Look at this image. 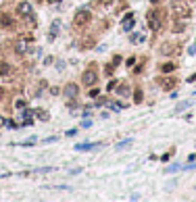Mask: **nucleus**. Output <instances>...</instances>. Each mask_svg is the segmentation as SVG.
I'll use <instances>...</instances> for the list:
<instances>
[{
    "instance_id": "nucleus-26",
    "label": "nucleus",
    "mask_w": 196,
    "mask_h": 202,
    "mask_svg": "<svg viewBox=\"0 0 196 202\" xmlns=\"http://www.w3.org/2000/svg\"><path fill=\"white\" fill-rule=\"evenodd\" d=\"M111 2H113V0H100V4H102V6H108Z\"/></svg>"
},
{
    "instance_id": "nucleus-24",
    "label": "nucleus",
    "mask_w": 196,
    "mask_h": 202,
    "mask_svg": "<svg viewBox=\"0 0 196 202\" xmlns=\"http://www.w3.org/2000/svg\"><path fill=\"white\" fill-rule=\"evenodd\" d=\"M98 92H100V90H90V96H92V98H98Z\"/></svg>"
},
{
    "instance_id": "nucleus-9",
    "label": "nucleus",
    "mask_w": 196,
    "mask_h": 202,
    "mask_svg": "<svg viewBox=\"0 0 196 202\" xmlns=\"http://www.w3.org/2000/svg\"><path fill=\"white\" fill-rule=\"evenodd\" d=\"M13 73H15L13 65H8V63H0V77H10Z\"/></svg>"
},
{
    "instance_id": "nucleus-19",
    "label": "nucleus",
    "mask_w": 196,
    "mask_h": 202,
    "mask_svg": "<svg viewBox=\"0 0 196 202\" xmlns=\"http://www.w3.org/2000/svg\"><path fill=\"white\" fill-rule=\"evenodd\" d=\"M113 69H115V65L111 63V65H106V67H104V73H106V75H113Z\"/></svg>"
},
{
    "instance_id": "nucleus-5",
    "label": "nucleus",
    "mask_w": 196,
    "mask_h": 202,
    "mask_svg": "<svg viewBox=\"0 0 196 202\" xmlns=\"http://www.w3.org/2000/svg\"><path fill=\"white\" fill-rule=\"evenodd\" d=\"M171 8H173L175 17H180V19H188V17L192 15L190 6H188L186 2H180V0H177V2H173V6H171Z\"/></svg>"
},
{
    "instance_id": "nucleus-27",
    "label": "nucleus",
    "mask_w": 196,
    "mask_h": 202,
    "mask_svg": "<svg viewBox=\"0 0 196 202\" xmlns=\"http://www.w3.org/2000/svg\"><path fill=\"white\" fill-rule=\"evenodd\" d=\"M188 81H196V73H194V75H190V77H188Z\"/></svg>"
},
{
    "instance_id": "nucleus-12",
    "label": "nucleus",
    "mask_w": 196,
    "mask_h": 202,
    "mask_svg": "<svg viewBox=\"0 0 196 202\" xmlns=\"http://www.w3.org/2000/svg\"><path fill=\"white\" fill-rule=\"evenodd\" d=\"M142 100H144V92H142L140 88H136V90H134V102H136V104H140Z\"/></svg>"
},
{
    "instance_id": "nucleus-6",
    "label": "nucleus",
    "mask_w": 196,
    "mask_h": 202,
    "mask_svg": "<svg viewBox=\"0 0 196 202\" xmlns=\"http://www.w3.org/2000/svg\"><path fill=\"white\" fill-rule=\"evenodd\" d=\"M161 83V88L165 90V92H171V90H175V85H177V79L175 77H171V75H167V77H163V79L159 81Z\"/></svg>"
},
{
    "instance_id": "nucleus-1",
    "label": "nucleus",
    "mask_w": 196,
    "mask_h": 202,
    "mask_svg": "<svg viewBox=\"0 0 196 202\" xmlns=\"http://www.w3.org/2000/svg\"><path fill=\"white\" fill-rule=\"evenodd\" d=\"M165 19H167V13L163 8H150L146 13V25L150 31H159L163 25H165Z\"/></svg>"
},
{
    "instance_id": "nucleus-3",
    "label": "nucleus",
    "mask_w": 196,
    "mask_h": 202,
    "mask_svg": "<svg viewBox=\"0 0 196 202\" xmlns=\"http://www.w3.org/2000/svg\"><path fill=\"white\" fill-rule=\"evenodd\" d=\"M34 42L31 36H21V38H17L15 44H13V48H15V52L17 54H25L27 50H29V44Z\"/></svg>"
},
{
    "instance_id": "nucleus-14",
    "label": "nucleus",
    "mask_w": 196,
    "mask_h": 202,
    "mask_svg": "<svg viewBox=\"0 0 196 202\" xmlns=\"http://www.w3.org/2000/svg\"><path fill=\"white\" fill-rule=\"evenodd\" d=\"M25 125H34V117H31L29 113L23 115V125H21V127H25Z\"/></svg>"
},
{
    "instance_id": "nucleus-29",
    "label": "nucleus",
    "mask_w": 196,
    "mask_h": 202,
    "mask_svg": "<svg viewBox=\"0 0 196 202\" xmlns=\"http://www.w3.org/2000/svg\"><path fill=\"white\" fill-rule=\"evenodd\" d=\"M2 96H4V90H2V88H0V98H2Z\"/></svg>"
},
{
    "instance_id": "nucleus-8",
    "label": "nucleus",
    "mask_w": 196,
    "mask_h": 202,
    "mask_svg": "<svg viewBox=\"0 0 196 202\" xmlns=\"http://www.w3.org/2000/svg\"><path fill=\"white\" fill-rule=\"evenodd\" d=\"M63 92H65L67 98H77V94H79V85H77V83H67Z\"/></svg>"
},
{
    "instance_id": "nucleus-11",
    "label": "nucleus",
    "mask_w": 196,
    "mask_h": 202,
    "mask_svg": "<svg viewBox=\"0 0 196 202\" xmlns=\"http://www.w3.org/2000/svg\"><path fill=\"white\" fill-rule=\"evenodd\" d=\"M121 25H123V29H125V31H129V29H132V27L136 25V19H134V15H125V17H123V23H121Z\"/></svg>"
},
{
    "instance_id": "nucleus-10",
    "label": "nucleus",
    "mask_w": 196,
    "mask_h": 202,
    "mask_svg": "<svg viewBox=\"0 0 196 202\" xmlns=\"http://www.w3.org/2000/svg\"><path fill=\"white\" fill-rule=\"evenodd\" d=\"M10 25H13V17H10L8 13H2V15H0V27H2V29H8Z\"/></svg>"
},
{
    "instance_id": "nucleus-17",
    "label": "nucleus",
    "mask_w": 196,
    "mask_h": 202,
    "mask_svg": "<svg viewBox=\"0 0 196 202\" xmlns=\"http://www.w3.org/2000/svg\"><path fill=\"white\" fill-rule=\"evenodd\" d=\"M58 25H61L58 21H54V23H52V31H50V40H52V38H54V36L58 34Z\"/></svg>"
},
{
    "instance_id": "nucleus-23",
    "label": "nucleus",
    "mask_w": 196,
    "mask_h": 202,
    "mask_svg": "<svg viewBox=\"0 0 196 202\" xmlns=\"http://www.w3.org/2000/svg\"><path fill=\"white\" fill-rule=\"evenodd\" d=\"M15 106H17V108H23V106H25V102H23V100H17V102H15Z\"/></svg>"
},
{
    "instance_id": "nucleus-20",
    "label": "nucleus",
    "mask_w": 196,
    "mask_h": 202,
    "mask_svg": "<svg viewBox=\"0 0 196 202\" xmlns=\"http://www.w3.org/2000/svg\"><path fill=\"white\" fill-rule=\"evenodd\" d=\"M38 117H40L42 121H48V113H46V111H38Z\"/></svg>"
},
{
    "instance_id": "nucleus-28",
    "label": "nucleus",
    "mask_w": 196,
    "mask_h": 202,
    "mask_svg": "<svg viewBox=\"0 0 196 202\" xmlns=\"http://www.w3.org/2000/svg\"><path fill=\"white\" fill-rule=\"evenodd\" d=\"M150 2H152V4H159V2H161V0H150Z\"/></svg>"
},
{
    "instance_id": "nucleus-18",
    "label": "nucleus",
    "mask_w": 196,
    "mask_h": 202,
    "mask_svg": "<svg viewBox=\"0 0 196 202\" xmlns=\"http://www.w3.org/2000/svg\"><path fill=\"white\" fill-rule=\"evenodd\" d=\"M92 148H96V146H94V144H84V146L77 144V146H75V150H92Z\"/></svg>"
},
{
    "instance_id": "nucleus-16",
    "label": "nucleus",
    "mask_w": 196,
    "mask_h": 202,
    "mask_svg": "<svg viewBox=\"0 0 196 202\" xmlns=\"http://www.w3.org/2000/svg\"><path fill=\"white\" fill-rule=\"evenodd\" d=\"M184 29H186V25H184V23H180V21L173 25V34H180V31H184Z\"/></svg>"
},
{
    "instance_id": "nucleus-13",
    "label": "nucleus",
    "mask_w": 196,
    "mask_h": 202,
    "mask_svg": "<svg viewBox=\"0 0 196 202\" xmlns=\"http://www.w3.org/2000/svg\"><path fill=\"white\" fill-rule=\"evenodd\" d=\"M161 71H163V73H171V71H175V63H165V65L161 67Z\"/></svg>"
},
{
    "instance_id": "nucleus-2",
    "label": "nucleus",
    "mask_w": 196,
    "mask_h": 202,
    "mask_svg": "<svg viewBox=\"0 0 196 202\" xmlns=\"http://www.w3.org/2000/svg\"><path fill=\"white\" fill-rule=\"evenodd\" d=\"M90 19H92L90 10H88V8H79V10L75 13V17H73V25H75V27H86V25L90 23Z\"/></svg>"
},
{
    "instance_id": "nucleus-22",
    "label": "nucleus",
    "mask_w": 196,
    "mask_h": 202,
    "mask_svg": "<svg viewBox=\"0 0 196 202\" xmlns=\"http://www.w3.org/2000/svg\"><path fill=\"white\" fill-rule=\"evenodd\" d=\"M136 65V56H132V58H127V67H134Z\"/></svg>"
},
{
    "instance_id": "nucleus-21",
    "label": "nucleus",
    "mask_w": 196,
    "mask_h": 202,
    "mask_svg": "<svg viewBox=\"0 0 196 202\" xmlns=\"http://www.w3.org/2000/svg\"><path fill=\"white\" fill-rule=\"evenodd\" d=\"M119 63H121V56H119V54H115V56H113V65H115V67H117V65H119Z\"/></svg>"
},
{
    "instance_id": "nucleus-15",
    "label": "nucleus",
    "mask_w": 196,
    "mask_h": 202,
    "mask_svg": "<svg viewBox=\"0 0 196 202\" xmlns=\"http://www.w3.org/2000/svg\"><path fill=\"white\" fill-rule=\"evenodd\" d=\"M127 94H129V85H127V83H121V85H119V96H127Z\"/></svg>"
},
{
    "instance_id": "nucleus-7",
    "label": "nucleus",
    "mask_w": 196,
    "mask_h": 202,
    "mask_svg": "<svg viewBox=\"0 0 196 202\" xmlns=\"http://www.w3.org/2000/svg\"><path fill=\"white\" fill-rule=\"evenodd\" d=\"M17 13H19V17H31V2H27V0L19 2Z\"/></svg>"
},
{
    "instance_id": "nucleus-25",
    "label": "nucleus",
    "mask_w": 196,
    "mask_h": 202,
    "mask_svg": "<svg viewBox=\"0 0 196 202\" xmlns=\"http://www.w3.org/2000/svg\"><path fill=\"white\" fill-rule=\"evenodd\" d=\"M115 85H117V81H108V92H111V90H115Z\"/></svg>"
},
{
    "instance_id": "nucleus-4",
    "label": "nucleus",
    "mask_w": 196,
    "mask_h": 202,
    "mask_svg": "<svg viewBox=\"0 0 196 202\" xmlns=\"http://www.w3.org/2000/svg\"><path fill=\"white\" fill-rule=\"evenodd\" d=\"M96 81H98V71H96V67H94V65H90V67H88V69L82 73V83L92 88Z\"/></svg>"
}]
</instances>
